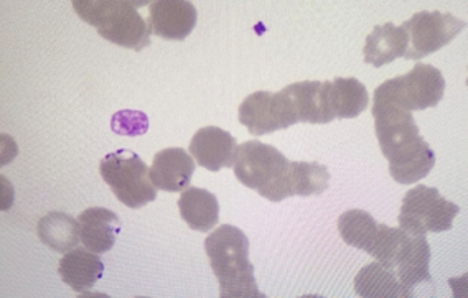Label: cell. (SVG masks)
<instances>
[{
	"mask_svg": "<svg viewBox=\"0 0 468 298\" xmlns=\"http://www.w3.org/2000/svg\"><path fill=\"white\" fill-rule=\"evenodd\" d=\"M373 117L379 147L389 160V174L401 185L426 178L435 165L434 150L419 133L410 111L385 101H373Z\"/></svg>",
	"mask_w": 468,
	"mask_h": 298,
	"instance_id": "6da1fadb",
	"label": "cell"
},
{
	"mask_svg": "<svg viewBox=\"0 0 468 298\" xmlns=\"http://www.w3.org/2000/svg\"><path fill=\"white\" fill-rule=\"evenodd\" d=\"M209 264L219 282L221 298H264L250 261V240L239 228L223 224L205 240Z\"/></svg>",
	"mask_w": 468,
	"mask_h": 298,
	"instance_id": "7a4b0ae2",
	"label": "cell"
},
{
	"mask_svg": "<svg viewBox=\"0 0 468 298\" xmlns=\"http://www.w3.org/2000/svg\"><path fill=\"white\" fill-rule=\"evenodd\" d=\"M147 2L127 0H73L78 17L94 27L108 42L141 51L151 45V27L139 14Z\"/></svg>",
	"mask_w": 468,
	"mask_h": 298,
	"instance_id": "3957f363",
	"label": "cell"
},
{
	"mask_svg": "<svg viewBox=\"0 0 468 298\" xmlns=\"http://www.w3.org/2000/svg\"><path fill=\"white\" fill-rule=\"evenodd\" d=\"M291 160L276 147L260 141L238 145L234 157V175L244 186L256 190L261 197L279 203L291 198Z\"/></svg>",
	"mask_w": 468,
	"mask_h": 298,
	"instance_id": "277c9868",
	"label": "cell"
},
{
	"mask_svg": "<svg viewBox=\"0 0 468 298\" xmlns=\"http://www.w3.org/2000/svg\"><path fill=\"white\" fill-rule=\"evenodd\" d=\"M100 172L116 198L129 208H143L157 198L151 168L131 150L121 149L101 160Z\"/></svg>",
	"mask_w": 468,
	"mask_h": 298,
	"instance_id": "5b68a950",
	"label": "cell"
},
{
	"mask_svg": "<svg viewBox=\"0 0 468 298\" xmlns=\"http://www.w3.org/2000/svg\"><path fill=\"white\" fill-rule=\"evenodd\" d=\"M445 78L427 63H418L408 75L388 80L377 88L373 101H385L404 111L434 108L443 98Z\"/></svg>",
	"mask_w": 468,
	"mask_h": 298,
	"instance_id": "8992f818",
	"label": "cell"
},
{
	"mask_svg": "<svg viewBox=\"0 0 468 298\" xmlns=\"http://www.w3.org/2000/svg\"><path fill=\"white\" fill-rule=\"evenodd\" d=\"M459 213V205L443 198L437 188L419 185L402 199L399 228L412 236L449 231Z\"/></svg>",
	"mask_w": 468,
	"mask_h": 298,
	"instance_id": "52a82bcc",
	"label": "cell"
},
{
	"mask_svg": "<svg viewBox=\"0 0 468 298\" xmlns=\"http://www.w3.org/2000/svg\"><path fill=\"white\" fill-rule=\"evenodd\" d=\"M401 27L410 35L406 59H420L449 45L465 28V22L451 14L424 10L412 16Z\"/></svg>",
	"mask_w": 468,
	"mask_h": 298,
	"instance_id": "ba28073f",
	"label": "cell"
},
{
	"mask_svg": "<svg viewBox=\"0 0 468 298\" xmlns=\"http://www.w3.org/2000/svg\"><path fill=\"white\" fill-rule=\"evenodd\" d=\"M239 122L246 125L252 135H266L297 124L299 119L292 101L282 90L252 92L239 106Z\"/></svg>",
	"mask_w": 468,
	"mask_h": 298,
	"instance_id": "9c48e42d",
	"label": "cell"
},
{
	"mask_svg": "<svg viewBox=\"0 0 468 298\" xmlns=\"http://www.w3.org/2000/svg\"><path fill=\"white\" fill-rule=\"evenodd\" d=\"M197 9L188 0H157L149 4L152 34L165 40H185L197 26Z\"/></svg>",
	"mask_w": 468,
	"mask_h": 298,
	"instance_id": "30bf717a",
	"label": "cell"
},
{
	"mask_svg": "<svg viewBox=\"0 0 468 298\" xmlns=\"http://www.w3.org/2000/svg\"><path fill=\"white\" fill-rule=\"evenodd\" d=\"M188 150L198 165L209 172H219L221 168H233L238 142L231 133L208 125L193 135Z\"/></svg>",
	"mask_w": 468,
	"mask_h": 298,
	"instance_id": "8fae6325",
	"label": "cell"
},
{
	"mask_svg": "<svg viewBox=\"0 0 468 298\" xmlns=\"http://www.w3.org/2000/svg\"><path fill=\"white\" fill-rule=\"evenodd\" d=\"M292 101L293 109L299 122L307 124H328L336 119L332 96H330V83L320 81H302L284 88Z\"/></svg>",
	"mask_w": 468,
	"mask_h": 298,
	"instance_id": "7c38bea8",
	"label": "cell"
},
{
	"mask_svg": "<svg viewBox=\"0 0 468 298\" xmlns=\"http://www.w3.org/2000/svg\"><path fill=\"white\" fill-rule=\"evenodd\" d=\"M195 174V160L184 149L160 150L151 168V180L157 190L178 193L188 188Z\"/></svg>",
	"mask_w": 468,
	"mask_h": 298,
	"instance_id": "4fadbf2b",
	"label": "cell"
},
{
	"mask_svg": "<svg viewBox=\"0 0 468 298\" xmlns=\"http://www.w3.org/2000/svg\"><path fill=\"white\" fill-rule=\"evenodd\" d=\"M78 221L81 242L94 254H106L114 248L117 234L122 228L119 216L108 208L84 209Z\"/></svg>",
	"mask_w": 468,
	"mask_h": 298,
	"instance_id": "5bb4252c",
	"label": "cell"
},
{
	"mask_svg": "<svg viewBox=\"0 0 468 298\" xmlns=\"http://www.w3.org/2000/svg\"><path fill=\"white\" fill-rule=\"evenodd\" d=\"M410 48V35L402 28L391 22L385 26H378L367 37L365 42V63L371 67L381 68L393 63L394 59L406 57Z\"/></svg>",
	"mask_w": 468,
	"mask_h": 298,
	"instance_id": "9a60e30c",
	"label": "cell"
},
{
	"mask_svg": "<svg viewBox=\"0 0 468 298\" xmlns=\"http://www.w3.org/2000/svg\"><path fill=\"white\" fill-rule=\"evenodd\" d=\"M58 272L68 287L80 293H86L102 277L104 264L98 254L90 249L75 248L61 257Z\"/></svg>",
	"mask_w": 468,
	"mask_h": 298,
	"instance_id": "2e32d148",
	"label": "cell"
},
{
	"mask_svg": "<svg viewBox=\"0 0 468 298\" xmlns=\"http://www.w3.org/2000/svg\"><path fill=\"white\" fill-rule=\"evenodd\" d=\"M355 292L363 298H410L414 292L406 289L393 269L373 262L363 267L355 277Z\"/></svg>",
	"mask_w": 468,
	"mask_h": 298,
	"instance_id": "e0dca14e",
	"label": "cell"
},
{
	"mask_svg": "<svg viewBox=\"0 0 468 298\" xmlns=\"http://www.w3.org/2000/svg\"><path fill=\"white\" fill-rule=\"evenodd\" d=\"M178 209L182 219L195 231H211L219 219V203L217 197L198 186H190L182 191V197L178 199Z\"/></svg>",
	"mask_w": 468,
	"mask_h": 298,
	"instance_id": "ac0fdd59",
	"label": "cell"
},
{
	"mask_svg": "<svg viewBox=\"0 0 468 298\" xmlns=\"http://www.w3.org/2000/svg\"><path fill=\"white\" fill-rule=\"evenodd\" d=\"M431 246L426 236H412L402 252L394 272L406 289L414 292V287L422 282H432L431 275Z\"/></svg>",
	"mask_w": 468,
	"mask_h": 298,
	"instance_id": "d6986e66",
	"label": "cell"
},
{
	"mask_svg": "<svg viewBox=\"0 0 468 298\" xmlns=\"http://www.w3.org/2000/svg\"><path fill=\"white\" fill-rule=\"evenodd\" d=\"M38 238L47 248L67 254L81 242L80 221L67 213L53 211L43 216L37 226Z\"/></svg>",
	"mask_w": 468,
	"mask_h": 298,
	"instance_id": "ffe728a7",
	"label": "cell"
},
{
	"mask_svg": "<svg viewBox=\"0 0 468 298\" xmlns=\"http://www.w3.org/2000/svg\"><path fill=\"white\" fill-rule=\"evenodd\" d=\"M330 96L338 119H355L368 108L367 86L356 78H335L330 83Z\"/></svg>",
	"mask_w": 468,
	"mask_h": 298,
	"instance_id": "44dd1931",
	"label": "cell"
},
{
	"mask_svg": "<svg viewBox=\"0 0 468 298\" xmlns=\"http://www.w3.org/2000/svg\"><path fill=\"white\" fill-rule=\"evenodd\" d=\"M378 228L379 224L377 219L363 209L345 211L338 219V229L343 240L348 246L361 249L365 252H368L377 239Z\"/></svg>",
	"mask_w": 468,
	"mask_h": 298,
	"instance_id": "7402d4cb",
	"label": "cell"
},
{
	"mask_svg": "<svg viewBox=\"0 0 468 298\" xmlns=\"http://www.w3.org/2000/svg\"><path fill=\"white\" fill-rule=\"evenodd\" d=\"M330 172L317 162H292L291 164V197H310L322 195L328 188Z\"/></svg>",
	"mask_w": 468,
	"mask_h": 298,
	"instance_id": "603a6c76",
	"label": "cell"
},
{
	"mask_svg": "<svg viewBox=\"0 0 468 298\" xmlns=\"http://www.w3.org/2000/svg\"><path fill=\"white\" fill-rule=\"evenodd\" d=\"M410 232L404 231L401 228H389L388 224H379L377 239L367 254L375 257L379 264L394 271L410 242Z\"/></svg>",
	"mask_w": 468,
	"mask_h": 298,
	"instance_id": "cb8c5ba5",
	"label": "cell"
},
{
	"mask_svg": "<svg viewBox=\"0 0 468 298\" xmlns=\"http://www.w3.org/2000/svg\"><path fill=\"white\" fill-rule=\"evenodd\" d=\"M111 129L119 135H144L149 131V117L141 111H119L111 119Z\"/></svg>",
	"mask_w": 468,
	"mask_h": 298,
	"instance_id": "d4e9b609",
	"label": "cell"
},
{
	"mask_svg": "<svg viewBox=\"0 0 468 298\" xmlns=\"http://www.w3.org/2000/svg\"><path fill=\"white\" fill-rule=\"evenodd\" d=\"M17 155V145L16 142L10 139L9 135H2V164L0 165H7Z\"/></svg>",
	"mask_w": 468,
	"mask_h": 298,
	"instance_id": "484cf974",
	"label": "cell"
},
{
	"mask_svg": "<svg viewBox=\"0 0 468 298\" xmlns=\"http://www.w3.org/2000/svg\"><path fill=\"white\" fill-rule=\"evenodd\" d=\"M0 182H2V209L7 211L12 205H14V198H16V191L12 183L2 175L0 176Z\"/></svg>",
	"mask_w": 468,
	"mask_h": 298,
	"instance_id": "4316f807",
	"label": "cell"
}]
</instances>
